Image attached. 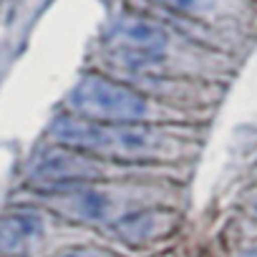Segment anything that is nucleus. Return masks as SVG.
Wrapping results in <instances>:
<instances>
[{
    "label": "nucleus",
    "mask_w": 257,
    "mask_h": 257,
    "mask_svg": "<svg viewBox=\"0 0 257 257\" xmlns=\"http://www.w3.org/2000/svg\"><path fill=\"white\" fill-rule=\"evenodd\" d=\"M48 137L53 144L113 164H152L179 157V139L152 123H96L61 111L48 123Z\"/></svg>",
    "instance_id": "f257e3e1"
},
{
    "label": "nucleus",
    "mask_w": 257,
    "mask_h": 257,
    "mask_svg": "<svg viewBox=\"0 0 257 257\" xmlns=\"http://www.w3.org/2000/svg\"><path fill=\"white\" fill-rule=\"evenodd\" d=\"M66 111L96 123H152L162 116L159 103L142 88L106 73H81L66 96Z\"/></svg>",
    "instance_id": "f03ea898"
},
{
    "label": "nucleus",
    "mask_w": 257,
    "mask_h": 257,
    "mask_svg": "<svg viewBox=\"0 0 257 257\" xmlns=\"http://www.w3.org/2000/svg\"><path fill=\"white\" fill-rule=\"evenodd\" d=\"M103 43L121 66L147 68L159 66L172 51V33L154 18L142 13H121L103 33Z\"/></svg>",
    "instance_id": "7ed1b4c3"
},
{
    "label": "nucleus",
    "mask_w": 257,
    "mask_h": 257,
    "mask_svg": "<svg viewBox=\"0 0 257 257\" xmlns=\"http://www.w3.org/2000/svg\"><path fill=\"white\" fill-rule=\"evenodd\" d=\"M103 167L106 164L101 159L51 142L31 157L26 167V182L41 194H56L83 184L103 182Z\"/></svg>",
    "instance_id": "20e7f679"
},
{
    "label": "nucleus",
    "mask_w": 257,
    "mask_h": 257,
    "mask_svg": "<svg viewBox=\"0 0 257 257\" xmlns=\"http://www.w3.org/2000/svg\"><path fill=\"white\" fill-rule=\"evenodd\" d=\"M48 207L73 222H83V224H106V222H116L121 214V197L106 187L103 182H93V184H83L76 189H66V192H56V194H43Z\"/></svg>",
    "instance_id": "39448f33"
},
{
    "label": "nucleus",
    "mask_w": 257,
    "mask_h": 257,
    "mask_svg": "<svg viewBox=\"0 0 257 257\" xmlns=\"http://www.w3.org/2000/svg\"><path fill=\"white\" fill-rule=\"evenodd\" d=\"M48 224L38 209H11L0 214V257H28L43 239Z\"/></svg>",
    "instance_id": "423d86ee"
},
{
    "label": "nucleus",
    "mask_w": 257,
    "mask_h": 257,
    "mask_svg": "<svg viewBox=\"0 0 257 257\" xmlns=\"http://www.w3.org/2000/svg\"><path fill=\"white\" fill-rule=\"evenodd\" d=\"M177 214L167 207H147L126 212L113 222L116 234L128 244H149L159 237H167L174 229Z\"/></svg>",
    "instance_id": "0eeeda50"
},
{
    "label": "nucleus",
    "mask_w": 257,
    "mask_h": 257,
    "mask_svg": "<svg viewBox=\"0 0 257 257\" xmlns=\"http://www.w3.org/2000/svg\"><path fill=\"white\" fill-rule=\"evenodd\" d=\"M152 3L192 21H212L229 11V0H152Z\"/></svg>",
    "instance_id": "6e6552de"
},
{
    "label": "nucleus",
    "mask_w": 257,
    "mask_h": 257,
    "mask_svg": "<svg viewBox=\"0 0 257 257\" xmlns=\"http://www.w3.org/2000/svg\"><path fill=\"white\" fill-rule=\"evenodd\" d=\"M53 257H118L116 252L106 249V247H91V244H76V247H66L61 252H56Z\"/></svg>",
    "instance_id": "1a4fd4ad"
},
{
    "label": "nucleus",
    "mask_w": 257,
    "mask_h": 257,
    "mask_svg": "<svg viewBox=\"0 0 257 257\" xmlns=\"http://www.w3.org/2000/svg\"><path fill=\"white\" fill-rule=\"evenodd\" d=\"M237 257H257V249H244V252H239Z\"/></svg>",
    "instance_id": "9d476101"
},
{
    "label": "nucleus",
    "mask_w": 257,
    "mask_h": 257,
    "mask_svg": "<svg viewBox=\"0 0 257 257\" xmlns=\"http://www.w3.org/2000/svg\"><path fill=\"white\" fill-rule=\"evenodd\" d=\"M252 209H254V214H257V197L252 199Z\"/></svg>",
    "instance_id": "9b49d317"
}]
</instances>
